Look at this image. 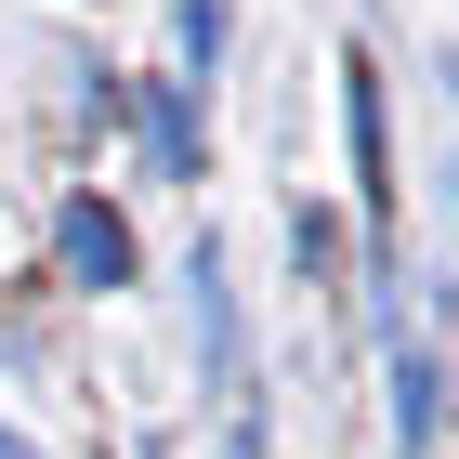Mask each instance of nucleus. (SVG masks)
<instances>
[{"label":"nucleus","mask_w":459,"mask_h":459,"mask_svg":"<svg viewBox=\"0 0 459 459\" xmlns=\"http://www.w3.org/2000/svg\"><path fill=\"white\" fill-rule=\"evenodd\" d=\"M53 249H66L79 289H118V276H132V223H118V211H66V223H53Z\"/></svg>","instance_id":"f257e3e1"},{"label":"nucleus","mask_w":459,"mask_h":459,"mask_svg":"<svg viewBox=\"0 0 459 459\" xmlns=\"http://www.w3.org/2000/svg\"><path fill=\"white\" fill-rule=\"evenodd\" d=\"M394 446H433V354H394Z\"/></svg>","instance_id":"f03ea898"},{"label":"nucleus","mask_w":459,"mask_h":459,"mask_svg":"<svg viewBox=\"0 0 459 459\" xmlns=\"http://www.w3.org/2000/svg\"><path fill=\"white\" fill-rule=\"evenodd\" d=\"M144 132H158L171 171H197V118H184V92H144Z\"/></svg>","instance_id":"7ed1b4c3"},{"label":"nucleus","mask_w":459,"mask_h":459,"mask_svg":"<svg viewBox=\"0 0 459 459\" xmlns=\"http://www.w3.org/2000/svg\"><path fill=\"white\" fill-rule=\"evenodd\" d=\"M0 459H39V446H27V433H0Z\"/></svg>","instance_id":"20e7f679"}]
</instances>
